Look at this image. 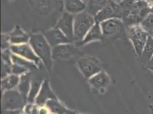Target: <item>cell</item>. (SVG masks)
<instances>
[{
    "label": "cell",
    "mask_w": 153,
    "mask_h": 114,
    "mask_svg": "<svg viewBox=\"0 0 153 114\" xmlns=\"http://www.w3.org/2000/svg\"><path fill=\"white\" fill-rule=\"evenodd\" d=\"M10 50L13 54L34 62L36 64H37V66L42 62L41 59L36 54L29 43L19 44H11L10 47Z\"/></svg>",
    "instance_id": "obj_9"
},
{
    "label": "cell",
    "mask_w": 153,
    "mask_h": 114,
    "mask_svg": "<svg viewBox=\"0 0 153 114\" xmlns=\"http://www.w3.org/2000/svg\"><path fill=\"white\" fill-rule=\"evenodd\" d=\"M49 110L46 106H42L39 109V114H49Z\"/></svg>",
    "instance_id": "obj_27"
},
{
    "label": "cell",
    "mask_w": 153,
    "mask_h": 114,
    "mask_svg": "<svg viewBox=\"0 0 153 114\" xmlns=\"http://www.w3.org/2000/svg\"><path fill=\"white\" fill-rule=\"evenodd\" d=\"M104 38L120 37L125 33V26L120 19H111L100 23Z\"/></svg>",
    "instance_id": "obj_5"
},
{
    "label": "cell",
    "mask_w": 153,
    "mask_h": 114,
    "mask_svg": "<svg viewBox=\"0 0 153 114\" xmlns=\"http://www.w3.org/2000/svg\"><path fill=\"white\" fill-rule=\"evenodd\" d=\"M82 0H64L65 7L67 12L74 14L81 13L86 9V4Z\"/></svg>",
    "instance_id": "obj_18"
},
{
    "label": "cell",
    "mask_w": 153,
    "mask_h": 114,
    "mask_svg": "<svg viewBox=\"0 0 153 114\" xmlns=\"http://www.w3.org/2000/svg\"><path fill=\"white\" fill-rule=\"evenodd\" d=\"M9 36L11 44H23L29 42L30 36H28L18 26Z\"/></svg>",
    "instance_id": "obj_17"
},
{
    "label": "cell",
    "mask_w": 153,
    "mask_h": 114,
    "mask_svg": "<svg viewBox=\"0 0 153 114\" xmlns=\"http://www.w3.org/2000/svg\"><path fill=\"white\" fill-rule=\"evenodd\" d=\"M119 4L121 7L122 19L126 28L140 25L150 13V7L145 0H122Z\"/></svg>",
    "instance_id": "obj_1"
},
{
    "label": "cell",
    "mask_w": 153,
    "mask_h": 114,
    "mask_svg": "<svg viewBox=\"0 0 153 114\" xmlns=\"http://www.w3.org/2000/svg\"><path fill=\"white\" fill-rule=\"evenodd\" d=\"M24 96L16 90L6 91L3 95L2 106L5 109H16L24 104Z\"/></svg>",
    "instance_id": "obj_11"
},
{
    "label": "cell",
    "mask_w": 153,
    "mask_h": 114,
    "mask_svg": "<svg viewBox=\"0 0 153 114\" xmlns=\"http://www.w3.org/2000/svg\"><path fill=\"white\" fill-rule=\"evenodd\" d=\"M11 43L10 41V37L9 35L2 34L1 36V47L2 50H7V49L10 48Z\"/></svg>",
    "instance_id": "obj_26"
},
{
    "label": "cell",
    "mask_w": 153,
    "mask_h": 114,
    "mask_svg": "<svg viewBox=\"0 0 153 114\" xmlns=\"http://www.w3.org/2000/svg\"><path fill=\"white\" fill-rule=\"evenodd\" d=\"M94 19L99 23L111 19H122L121 7L119 4L111 1L96 14Z\"/></svg>",
    "instance_id": "obj_8"
},
{
    "label": "cell",
    "mask_w": 153,
    "mask_h": 114,
    "mask_svg": "<svg viewBox=\"0 0 153 114\" xmlns=\"http://www.w3.org/2000/svg\"><path fill=\"white\" fill-rule=\"evenodd\" d=\"M42 83H39L38 81H34L32 83V86L28 94V100L30 101H33L34 99L36 98L38 92L41 89Z\"/></svg>",
    "instance_id": "obj_25"
},
{
    "label": "cell",
    "mask_w": 153,
    "mask_h": 114,
    "mask_svg": "<svg viewBox=\"0 0 153 114\" xmlns=\"http://www.w3.org/2000/svg\"><path fill=\"white\" fill-rule=\"evenodd\" d=\"M150 7H153V0H145Z\"/></svg>",
    "instance_id": "obj_29"
},
{
    "label": "cell",
    "mask_w": 153,
    "mask_h": 114,
    "mask_svg": "<svg viewBox=\"0 0 153 114\" xmlns=\"http://www.w3.org/2000/svg\"><path fill=\"white\" fill-rule=\"evenodd\" d=\"M150 36H152V37H153V33H152V34H151V35H150Z\"/></svg>",
    "instance_id": "obj_33"
},
{
    "label": "cell",
    "mask_w": 153,
    "mask_h": 114,
    "mask_svg": "<svg viewBox=\"0 0 153 114\" xmlns=\"http://www.w3.org/2000/svg\"><path fill=\"white\" fill-rule=\"evenodd\" d=\"M113 0H88L85 11L93 16H95L97 13L105 7H106Z\"/></svg>",
    "instance_id": "obj_16"
},
{
    "label": "cell",
    "mask_w": 153,
    "mask_h": 114,
    "mask_svg": "<svg viewBox=\"0 0 153 114\" xmlns=\"http://www.w3.org/2000/svg\"><path fill=\"white\" fill-rule=\"evenodd\" d=\"M53 114V113H52V114Z\"/></svg>",
    "instance_id": "obj_36"
},
{
    "label": "cell",
    "mask_w": 153,
    "mask_h": 114,
    "mask_svg": "<svg viewBox=\"0 0 153 114\" xmlns=\"http://www.w3.org/2000/svg\"><path fill=\"white\" fill-rule=\"evenodd\" d=\"M82 1H86V0H82Z\"/></svg>",
    "instance_id": "obj_35"
},
{
    "label": "cell",
    "mask_w": 153,
    "mask_h": 114,
    "mask_svg": "<svg viewBox=\"0 0 153 114\" xmlns=\"http://www.w3.org/2000/svg\"><path fill=\"white\" fill-rule=\"evenodd\" d=\"M153 57V37L149 36L140 57V63L143 66H146Z\"/></svg>",
    "instance_id": "obj_19"
},
{
    "label": "cell",
    "mask_w": 153,
    "mask_h": 114,
    "mask_svg": "<svg viewBox=\"0 0 153 114\" xmlns=\"http://www.w3.org/2000/svg\"><path fill=\"white\" fill-rule=\"evenodd\" d=\"M95 23L94 17L86 11L76 14L74 19V42L78 43L81 41Z\"/></svg>",
    "instance_id": "obj_3"
},
{
    "label": "cell",
    "mask_w": 153,
    "mask_h": 114,
    "mask_svg": "<svg viewBox=\"0 0 153 114\" xmlns=\"http://www.w3.org/2000/svg\"><path fill=\"white\" fill-rule=\"evenodd\" d=\"M140 25L146 32L151 35L153 33V14L149 13Z\"/></svg>",
    "instance_id": "obj_24"
},
{
    "label": "cell",
    "mask_w": 153,
    "mask_h": 114,
    "mask_svg": "<svg viewBox=\"0 0 153 114\" xmlns=\"http://www.w3.org/2000/svg\"><path fill=\"white\" fill-rule=\"evenodd\" d=\"M44 36L51 47L59 44L73 43L56 27L47 31Z\"/></svg>",
    "instance_id": "obj_12"
},
{
    "label": "cell",
    "mask_w": 153,
    "mask_h": 114,
    "mask_svg": "<svg viewBox=\"0 0 153 114\" xmlns=\"http://www.w3.org/2000/svg\"><path fill=\"white\" fill-rule=\"evenodd\" d=\"M49 99H57L51 91L48 81L45 80L42 83L41 89L36 98V103L38 106H44Z\"/></svg>",
    "instance_id": "obj_14"
},
{
    "label": "cell",
    "mask_w": 153,
    "mask_h": 114,
    "mask_svg": "<svg viewBox=\"0 0 153 114\" xmlns=\"http://www.w3.org/2000/svg\"><path fill=\"white\" fill-rule=\"evenodd\" d=\"M29 44L51 74L53 67L52 49L44 35L33 34L30 36Z\"/></svg>",
    "instance_id": "obj_2"
},
{
    "label": "cell",
    "mask_w": 153,
    "mask_h": 114,
    "mask_svg": "<svg viewBox=\"0 0 153 114\" xmlns=\"http://www.w3.org/2000/svg\"><path fill=\"white\" fill-rule=\"evenodd\" d=\"M65 114H74V113H71V112H66V113Z\"/></svg>",
    "instance_id": "obj_32"
},
{
    "label": "cell",
    "mask_w": 153,
    "mask_h": 114,
    "mask_svg": "<svg viewBox=\"0 0 153 114\" xmlns=\"http://www.w3.org/2000/svg\"><path fill=\"white\" fill-rule=\"evenodd\" d=\"M11 60L12 64H17L20 66L21 67H25L28 70L31 69H37V64H34V62H31L29 60H27L24 58L19 57L17 55H16L12 53L11 54Z\"/></svg>",
    "instance_id": "obj_21"
},
{
    "label": "cell",
    "mask_w": 153,
    "mask_h": 114,
    "mask_svg": "<svg viewBox=\"0 0 153 114\" xmlns=\"http://www.w3.org/2000/svg\"><path fill=\"white\" fill-rule=\"evenodd\" d=\"M152 111H153V106L152 107Z\"/></svg>",
    "instance_id": "obj_34"
},
{
    "label": "cell",
    "mask_w": 153,
    "mask_h": 114,
    "mask_svg": "<svg viewBox=\"0 0 153 114\" xmlns=\"http://www.w3.org/2000/svg\"><path fill=\"white\" fill-rule=\"evenodd\" d=\"M103 38L100 23L96 22L95 24L90 29L83 39L76 43V44L78 46H83L91 42L102 41Z\"/></svg>",
    "instance_id": "obj_13"
},
{
    "label": "cell",
    "mask_w": 153,
    "mask_h": 114,
    "mask_svg": "<svg viewBox=\"0 0 153 114\" xmlns=\"http://www.w3.org/2000/svg\"><path fill=\"white\" fill-rule=\"evenodd\" d=\"M29 77L26 76L25 74L21 77V80L19 84V92L24 97L27 95L30 91V83Z\"/></svg>",
    "instance_id": "obj_23"
},
{
    "label": "cell",
    "mask_w": 153,
    "mask_h": 114,
    "mask_svg": "<svg viewBox=\"0 0 153 114\" xmlns=\"http://www.w3.org/2000/svg\"><path fill=\"white\" fill-rule=\"evenodd\" d=\"M88 79L91 86L93 89L99 90L106 88L110 83V76L102 70Z\"/></svg>",
    "instance_id": "obj_15"
},
{
    "label": "cell",
    "mask_w": 153,
    "mask_h": 114,
    "mask_svg": "<svg viewBox=\"0 0 153 114\" xmlns=\"http://www.w3.org/2000/svg\"><path fill=\"white\" fill-rule=\"evenodd\" d=\"M74 16L73 14L68 12H65L59 19L56 26L57 28L59 29L73 42H74Z\"/></svg>",
    "instance_id": "obj_10"
},
{
    "label": "cell",
    "mask_w": 153,
    "mask_h": 114,
    "mask_svg": "<svg viewBox=\"0 0 153 114\" xmlns=\"http://www.w3.org/2000/svg\"><path fill=\"white\" fill-rule=\"evenodd\" d=\"M21 77L16 74H10L2 78L1 81V89L2 91H8L14 89L19 84Z\"/></svg>",
    "instance_id": "obj_20"
},
{
    "label": "cell",
    "mask_w": 153,
    "mask_h": 114,
    "mask_svg": "<svg viewBox=\"0 0 153 114\" xmlns=\"http://www.w3.org/2000/svg\"><path fill=\"white\" fill-rule=\"evenodd\" d=\"M76 66L83 76L87 79H89L102 71L101 62L94 57H80L76 62Z\"/></svg>",
    "instance_id": "obj_6"
},
{
    "label": "cell",
    "mask_w": 153,
    "mask_h": 114,
    "mask_svg": "<svg viewBox=\"0 0 153 114\" xmlns=\"http://www.w3.org/2000/svg\"><path fill=\"white\" fill-rule=\"evenodd\" d=\"M126 32L128 38L133 45L135 55L140 60L150 34L140 25L128 27Z\"/></svg>",
    "instance_id": "obj_4"
},
{
    "label": "cell",
    "mask_w": 153,
    "mask_h": 114,
    "mask_svg": "<svg viewBox=\"0 0 153 114\" xmlns=\"http://www.w3.org/2000/svg\"><path fill=\"white\" fill-rule=\"evenodd\" d=\"M122 0H113V1H114L115 3L117 4H120Z\"/></svg>",
    "instance_id": "obj_30"
},
{
    "label": "cell",
    "mask_w": 153,
    "mask_h": 114,
    "mask_svg": "<svg viewBox=\"0 0 153 114\" xmlns=\"http://www.w3.org/2000/svg\"><path fill=\"white\" fill-rule=\"evenodd\" d=\"M73 43L65 44L54 46L52 48L53 60H66L82 53Z\"/></svg>",
    "instance_id": "obj_7"
},
{
    "label": "cell",
    "mask_w": 153,
    "mask_h": 114,
    "mask_svg": "<svg viewBox=\"0 0 153 114\" xmlns=\"http://www.w3.org/2000/svg\"><path fill=\"white\" fill-rule=\"evenodd\" d=\"M150 13L153 14V7H150Z\"/></svg>",
    "instance_id": "obj_31"
},
{
    "label": "cell",
    "mask_w": 153,
    "mask_h": 114,
    "mask_svg": "<svg viewBox=\"0 0 153 114\" xmlns=\"http://www.w3.org/2000/svg\"><path fill=\"white\" fill-rule=\"evenodd\" d=\"M147 67L148 69H149L150 70H152L153 72V57L152 58V60L150 61V62L147 64Z\"/></svg>",
    "instance_id": "obj_28"
},
{
    "label": "cell",
    "mask_w": 153,
    "mask_h": 114,
    "mask_svg": "<svg viewBox=\"0 0 153 114\" xmlns=\"http://www.w3.org/2000/svg\"><path fill=\"white\" fill-rule=\"evenodd\" d=\"M45 106L48 108L49 111L56 114H65L66 110L57 101V99H49L46 101Z\"/></svg>",
    "instance_id": "obj_22"
}]
</instances>
